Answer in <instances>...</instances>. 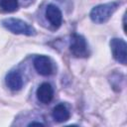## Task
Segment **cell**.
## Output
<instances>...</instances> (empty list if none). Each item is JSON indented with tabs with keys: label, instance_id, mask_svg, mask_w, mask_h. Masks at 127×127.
I'll use <instances>...</instances> for the list:
<instances>
[{
	"label": "cell",
	"instance_id": "cell-1",
	"mask_svg": "<svg viewBox=\"0 0 127 127\" xmlns=\"http://www.w3.org/2000/svg\"><path fill=\"white\" fill-rule=\"evenodd\" d=\"M118 6H119V3L117 2H109V3L97 5L93 7L92 10L90 11L89 17L91 21L96 24L106 23L111 18L113 13L117 10Z\"/></svg>",
	"mask_w": 127,
	"mask_h": 127
},
{
	"label": "cell",
	"instance_id": "cell-2",
	"mask_svg": "<svg viewBox=\"0 0 127 127\" xmlns=\"http://www.w3.org/2000/svg\"><path fill=\"white\" fill-rule=\"evenodd\" d=\"M2 26L13 34L25 35V36H34L36 35V30L33 26L27 22L17 19V18H7L2 22Z\"/></svg>",
	"mask_w": 127,
	"mask_h": 127
},
{
	"label": "cell",
	"instance_id": "cell-3",
	"mask_svg": "<svg viewBox=\"0 0 127 127\" xmlns=\"http://www.w3.org/2000/svg\"><path fill=\"white\" fill-rule=\"evenodd\" d=\"M110 49L112 56L115 61L119 64H126L127 63V45L126 42L122 39L113 38L110 41Z\"/></svg>",
	"mask_w": 127,
	"mask_h": 127
},
{
	"label": "cell",
	"instance_id": "cell-4",
	"mask_svg": "<svg viewBox=\"0 0 127 127\" xmlns=\"http://www.w3.org/2000/svg\"><path fill=\"white\" fill-rule=\"evenodd\" d=\"M69 51L75 58H85L88 55L85 39L77 34H73L69 44Z\"/></svg>",
	"mask_w": 127,
	"mask_h": 127
},
{
	"label": "cell",
	"instance_id": "cell-5",
	"mask_svg": "<svg viewBox=\"0 0 127 127\" xmlns=\"http://www.w3.org/2000/svg\"><path fill=\"white\" fill-rule=\"evenodd\" d=\"M34 66L37 72L41 75L48 76L52 74L54 66L51 59L46 56H38L34 60Z\"/></svg>",
	"mask_w": 127,
	"mask_h": 127
},
{
	"label": "cell",
	"instance_id": "cell-6",
	"mask_svg": "<svg viewBox=\"0 0 127 127\" xmlns=\"http://www.w3.org/2000/svg\"><path fill=\"white\" fill-rule=\"evenodd\" d=\"M46 17L55 28H59L62 25L63 15L61 9L58 6L54 4H49L46 8Z\"/></svg>",
	"mask_w": 127,
	"mask_h": 127
},
{
	"label": "cell",
	"instance_id": "cell-7",
	"mask_svg": "<svg viewBox=\"0 0 127 127\" xmlns=\"http://www.w3.org/2000/svg\"><path fill=\"white\" fill-rule=\"evenodd\" d=\"M37 98L40 102L44 104H48L52 101L54 97V89L53 86L48 82H43L37 89L36 92Z\"/></svg>",
	"mask_w": 127,
	"mask_h": 127
},
{
	"label": "cell",
	"instance_id": "cell-8",
	"mask_svg": "<svg viewBox=\"0 0 127 127\" xmlns=\"http://www.w3.org/2000/svg\"><path fill=\"white\" fill-rule=\"evenodd\" d=\"M6 85L13 91H18L23 86V77L19 71L13 70L6 75Z\"/></svg>",
	"mask_w": 127,
	"mask_h": 127
},
{
	"label": "cell",
	"instance_id": "cell-9",
	"mask_svg": "<svg viewBox=\"0 0 127 127\" xmlns=\"http://www.w3.org/2000/svg\"><path fill=\"white\" fill-rule=\"evenodd\" d=\"M52 115H53V118L57 122L62 123V122H64V121L68 120V118H69V111L67 110V108L64 104H58L57 106L54 107Z\"/></svg>",
	"mask_w": 127,
	"mask_h": 127
},
{
	"label": "cell",
	"instance_id": "cell-10",
	"mask_svg": "<svg viewBox=\"0 0 127 127\" xmlns=\"http://www.w3.org/2000/svg\"><path fill=\"white\" fill-rule=\"evenodd\" d=\"M0 8L5 12H14L18 8V0H0Z\"/></svg>",
	"mask_w": 127,
	"mask_h": 127
},
{
	"label": "cell",
	"instance_id": "cell-11",
	"mask_svg": "<svg viewBox=\"0 0 127 127\" xmlns=\"http://www.w3.org/2000/svg\"><path fill=\"white\" fill-rule=\"evenodd\" d=\"M28 126H44V124L43 123H41V122H36V121H33V122H31Z\"/></svg>",
	"mask_w": 127,
	"mask_h": 127
}]
</instances>
